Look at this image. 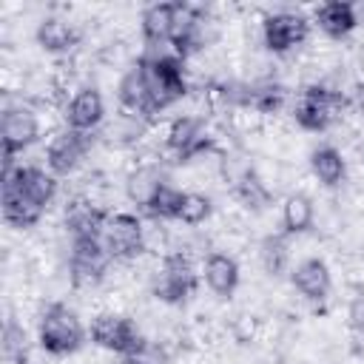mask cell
<instances>
[{
  "label": "cell",
  "mask_w": 364,
  "mask_h": 364,
  "mask_svg": "<svg viewBox=\"0 0 364 364\" xmlns=\"http://www.w3.org/2000/svg\"><path fill=\"white\" fill-rule=\"evenodd\" d=\"M202 276H205V284L210 287V293H216L219 299H230L239 287V262L222 250H213L208 253L205 264H202Z\"/></svg>",
  "instance_id": "ac0fdd59"
},
{
  "label": "cell",
  "mask_w": 364,
  "mask_h": 364,
  "mask_svg": "<svg viewBox=\"0 0 364 364\" xmlns=\"http://www.w3.org/2000/svg\"><path fill=\"white\" fill-rule=\"evenodd\" d=\"M88 151H91V134L63 128L46 145V168L54 176H68L80 168V162L85 159Z\"/></svg>",
  "instance_id": "9c48e42d"
},
{
  "label": "cell",
  "mask_w": 364,
  "mask_h": 364,
  "mask_svg": "<svg viewBox=\"0 0 364 364\" xmlns=\"http://www.w3.org/2000/svg\"><path fill=\"white\" fill-rule=\"evenodd\" d=\"M310 171L313 176L324 185V188H336L344 182L347 176V162H344V154L333 145H318L313 154H310Z\"/></svg>",
  "instance_id": "7402d4cb"
},
{
  "label": "cell",
  "mask_w": 364,
  "mask_h": 364,
  "mask_svg": "<svg viewBox=\"0 0 364 364\" xmlns=\"http://www.w3.org/2000/svg\"><path fill=\"white\" fill-rule=\"evenodd\" d=\"M210 213H213V202H210V196H205V193H199V191H185V193H182V205H179V216H176V222L196 228V225L208 222Z\"/></svg>",
  "instance_id": "4316f807"
},
{
  "label": "cell",
  "mask_w": 364,
  "mask_h": 364,
  "mask_svg": "<svg viewBox=\"0 0 364 364\" xmlns=\"http://www.w3.org/2000/svg\"><path fill=\"white\" fill-rule=\"evenodd\" d=\"M111 264V253L102 239H71L68 276L74 287H97Z\"/></svg>",
  "instance_id": "5b68a950"
},
{
  "label": "cell",
  "mask_w": 364,
  "mask_h": 364,
  "mask_svg": "<svg viewBox=\"0 0 364 364\" xmlns=\"http://www.w3.org/2000/svg\"><path fill=\"white\" fill-rule=\"evenodd\" d=\"M196 290V267L185 253H168L156 270L154 293L168 304H182Z\"/></svg>",
  "instance_id": "52a82bcc"
},
{
  "label": "cell",
  "mask_w": 364,
  "mask_h": 364,
  "mask_svg": "<svg viewBox=\"0 0 364 364\" xmlns=\"http://www.w3.org/2000/svg\"><path fill=\"white\" fill-rule=\"evenodd\" d=\"M40 139V119L28 105H6L0 114V151L3 171L14 168V156Z\"/></svg>",
  "instance_id": "3957f363"
},
{
  "label": "cell",
  "mask_w": 364,
  "mask_h": 364,
  "mask_svg": "<svg viewBox=\"0 0 364 364\" xmlns=\"http://www.w3.org/2000/svg\"><path fill=\"white\" fill-rule=\"evenodd\" d=\"M142 63H145V71H148L156 114L171 108L173 102H179L188 94L185 68H182V60L176 54H156V57H145Z\"/></svg>",
  "instance_id": "7a4b0ae2"
},
{
  "label": "cell",
  "mask_w": 364,
  "mask_h": 364,
  "mask_svg": "<svg viewBox=\"0 0 364 364\" xmlns=\"http://www.w3.org/2000/svg\"><path fill=\"white\" fill-rule=\"evenodd\" d=\"M310 23L299 11H273L262 23V40L273 54H287L307 40Z\"/></svg>",
  "instance_id": "8fae6325"
},
{
  "label": "cell",
  "mask_w": 364,
  "mask_h": 364,
  "mask_svg": "<svg viewBox=\"0 0 364 364\" xmlns=\"http://www.w3.org/2000/svg\"><path fill=\"white\" fill-rule=\"evenodd\" d=\"M34 37H37V46L43 51H48V54H65V51H71L77 46V37L80 34H77L74 23H68L65 17L48 14V17H43L37 23Z\"/></svg>",
  "instance_id": "d6986e66"
},
{
  "label": "cell",
  "mask_w": 364,
  "mask_h": 364,
  "mask_svg": "<svg viewBox=\"0 0 364 364\" xmlns=\"http://www.w3.org/2000/svg\"><path fill=\"white\" fill-rule=\"evenodd\" d=\"M344 108V100L338 91L327 88V85H307L293 108V117L299 122V128L321 134L333 125V119L338 117V111Z\"/></svg>",
  "instance_id": "277c9868"
},
{
  "label": "cell",
  "mask_w": 364,
  "mask_h": 364,
  "mask_svg": "<svg viewBox=\"0 0 364 364\" xmlns=\"http://www.w3.org/2000/svg\"><path fill=\"white\" fill-rule=\"evenodd\" d=\"M179 17H182V3H151L139 20L142 37L154 46H162V43L173 46V37L179 31Z\"/></svg>",
  "instance_id": "2e32d148"
},
{
  "label": "cell",
  "mask_w": 364,
  "mask_h": 364,
  "mask_svg": "<svg viewBox=\"0 0 364 364\" xmlns=\"http://www.w3.org/2000/svg\"><path fill=\"white\" fill-rule=\"evenodd\" d=\"M347 321H350V327H353L358 336H364V284L355 287L353 296H350V304H347Z\"/></svg>",
  "instance_id": "1f68e13d"
},
{
  "label": "cell",
  "mask_w": 364,
  "mask_h": 364,
  "mask_svg": "<svg viewBox=\"0 0 364 364\" xmlns=\"http://www.w3.org/2000/svg\"><path fill=\"white\" fill-rule=\"evenodd\" d=\"M316 222V205L307 193H290L282 205V233L284 236H299L307 233Z\"/></svg>",
  "instance_id": "603a6c76"
},
{
  "label": "cell",
  "mask_w": 364,
  "mask_h": 364,
  "mask_svg": "<svg viewBox=\"0 0 364 364\" xmlns=\"http://www.w3.org/2000/svg\"><path fill=\"white\" fill-rule=\"evenodd\" d=\"M233 191H236L239 202H242L245 208H250V210H262V208H267V205H270V199H273L270 188L262 182V176H259L253 168L242 171V176L236 179Z\"/></svg>",
  "instance_id": "d4e9b609"
},
{
  "label": "cell",
  "mask_w": 364,
  "mask_h": 364,
  "mask_svg": "<svg viewBox=\"0 0 364 364\" xmlns=\"http://www.w3.org/2000/svg\"><path fill=\"white\" fill-rule=\"evenodd\" d=\"M117 97H119V105L125 114H134V117H151L156 114L154 111V97H151V82H148V71H145V63H134L122 77H119V85H117Z\"/></svg>",
  "instance_id": "4fadbf2b"
},
{
  "label": "cell",
  "mask_w": 364,
  "mask_h": 364,
  "mask_svg": "<svg viewBox=\"0 0 364 364\" xmlns=\"http://www.w3.org/2000/svg\"><path fill=\"white\" fill-rule=\"evenodd\" d=\"M182 193L185 191H179V188H173L171 182H165L159 191H156V196L151 199V205L145 208L154 219H176L179 216V205H182Z\"/></svg>",
  "instance_id": "f1b7e54d"
},
{
  "label": "cell",
  "mask_w": 364,
  "mask_h": 364,
  "mask_svg": "<svg viewBox=\"0 0 364 364\" xmlns=\"http://www.w3.org/2000/svg\"><path fill=\"white\" fill-rule=\"evenodd\" d=\"M247 102H250L256 111H262V114H273V111H279L282 102H284V88H282V85H273V82L256 85V88H250Z\"/></svg>",
  "instance_id": "f546056e"
},
{
  "label": "cell",
  "mask_w": 364,
  "mask_h": 364,
  "mask_svg": "<svg viewBox=\"0 0 364 364\" xmlns=\"http://www.w3.org/2000/svg\"><path fill=\"white\" fill-rule=\"evenodd\" d=\"M3 188L17 191L31 205L46 210L51 205V199L57 196V176L40 165H14V168L3 171Z\"/></svg>",
  "instance_id": "ba28073f"
},
{
  "label": "cell",
  "mask_w": 364,
  "mask_h": 364,
  "mask_svg": "<svg viewBox=\"0 0 364 364\" xmlns=\"http://www.w3.org/2000/svg\"><path fill=\"white\" fill-rule=\"evenodd\" d=\"M91 341L114 355H134L145 336L139 333V327L128 318V316H119V313H100L94 316L91 321Z\"/></svg>",
  "instance_id": "8992f818"
},
{
  "label": "cell",
  "mask_w": 364,
  "mask_h": 364,
  "mask_svg": "<svg viewBox=\"0 0 364 364\" xmlns=\"http://www.w3.org/2000/svg\"><path fill=\"white\" fill-rule=\"evenodd\" d=\"M259 259H262V267L270 273V276H282L287 270V262H290V247H287V236L284 233H270L262 239L259 245Z\"/></svg>",
  "instance_id": "484cf974"
},
{
  "label": "cell",
  "mask_w": 364,
  "mask_h": 364,
  "mask_svg": "<svg viewBox=\"0 0 364 364\" xmlns=\"http://www.w3.org/2000/svg\"><path fill=\"white\" fill-rule=\"evenodd\" d=\"M111 213H105L102 208H97L88 199H74L65 208V228L71 233V239H102L105 222Z\"/></svg>",
  "instance_id": "e0dca14e"
},
{
  "label": "cell",
  "mask_w": 364,
  "mask_h": 364,
  "mask_svg": "<svg viewBox=\"0 0 364 364\" xmlns=\"http://www.w3.org/2000/svg\"><path fill=\"white\" fill-rule=\"evenodd\" d=\"M102 242L111 259H134L145 250V228L136 213H111L102 230Z\"/></svg>",
  "instance_id": "30bf717a"
},
{
  "label": "cell",
  "mask_w": 364,
  "mask_h": 364,
  "mask_svg": "<svg viewBox=\"0 0 364 364\" xmlns=\"http://www.w3.org/2000/svg\"><path fill=\"white\" fill-rule=\"evenodd\" d=\"M165 148H168V154L176 156V162H188V159L208 154L213 148V139L208 136L205 122L199 117H176L168 125Z\"/></svg>",
  "instance_id": "7c38bea8"
},
{
  "label": "cell",
  "mask_w": 364,
  "mask_h": 364,
  "mask_svg": "<svg viewBox=\"0 0 364 364\" xmlns=\"http://www.w3.org/2000/svg\"><path fill=\"white\" fill-rule=\"evenodd\" d=\"M165 182H168V179H165V173H162L159 165H154V162L136 165V168L125 176V196H128L134 205L148 208L151 199L156 196V191H159Z\"/></svg>",
  "instance_id": "44dd1931"
},
{
  "label": "cell",
  "mask_w": 364,
  "mask_h": 364,
  "mask_svg": "<svg viewBox=\"0 0 364 364\" xmlns=\"http://www.w3.org/2000/svg\"><path fill=\"white\" fill-rule=\"evenodd\" d=\"M316 26L333 37V40H341L347 37L355 26H358V11L353 3H344V0H330V3H321L316 9Z\"/></svg>",
  "instance_id": "ffe728a7"
},
{
  "label": "cell",
  "mask_w": 364,
  "mask_h": 364,
  "mask_svg": "<svg viewBox=\"0 0 364 364\" xmlns=\"http://www.w3.org/2000/svg\"><path fill=\"white\" fill-rule=\"evenodd\" d=\"M43 213H46V210H40L37 205H31V202H28L26 196H20L17 191L3 188V219H6L11 228H20V230L34 228Z\"/></svg>",
  "instance_id": "cb8c5ba5"
},
{
  "label": "cell",
  "mask_w": 364,
  "mask_h": 364,
  "mask_svg": "<svg viewBox=\"0 0 364 364\" xmlns=\"http://www.w3.org/2000/svg\"><path fill=\"white\" fill-rule=\"evenodd\" d=\"M117 364H134V361H131L128 355H119V358H117Z\"/></svg>",
  "instance_id": "d6a6232c"
},
{
  "label": "cell",
  "mask_w": 364,
  "mask_h": 364,
  "mask_svg": "<svg viewBox=\"0 0 364 364\" xmlns=\"http://www.w3.org/2000/svg\"><path fill=\"white\" fill-rule=\"evenodd\" d=\"M105 119V100L97 88L85 85L80 88L68 105H65V128H74V131H82V134H91L94 128H100V122Z\"/></svg>",
  "instance_id": "9a60e30c"
},
{
  "label": "cell",
  "mask_w": 364,
  "mask_h": 364,
  "mask_svg": "<svg viewBox=\"0 0 364 364\" xmlns=\"http://www.w3.org/2000/svg\"><path fill=\"white\" fill-rule=\"evenodd\" d=\"M290 282L293 287L307 299V301H324L333 290V273L327 267L324 259L318 256H307L301 259L293 270H290Z\"/></svg>",
  "instance_id": "5bb4252c"
},
{
  "label": "cell",
  "mask_w": 364,
  "mask_h": 364,
  "mask_svg": "<svg viewBox=\"0 0 364 364\" xmlns=\"http://www.w3.org/2000/svg\"><path fill=\"white\" fill-rule=\"evenodd\" d=\"M134 364H171V355H168V350L162 347V344H156V341H142V347L134 353V355H128Z\"/></svg>",
  "instance_id": "4dcf8cb0"
},
{
  "label": "cell",
  "mask_w": 364,
  "mask_h": 364,
  "mask_svg": "<svg viewBox=\"0 0 364 364\" xmlns=\"http://www.w3.org/2000/svg\"><path fill=\"white\" fill-rule=\"evenodd\" d=\"M3 358L9 364H26V358H28L26 330L14 318H6V327H3Z\"/></svg>",
  "instance_id": "83f0119b"
},
{
  "label": "cell",
  "mask_w": 364,
  "mask_h": 364,
  "mask_svg": "<svg viewBox=\"0 0 364 364\" xmlns=\"http://www.w3.org/2000/svg\"><path fill=\"white\" fill-rule=\"evenodd\" d=\"M37 341L51 355H71L85 341V327L68 304H48L37 321Z\"/></svg>",
  "instance_id": "6da1fadb"
}]
</instances>
